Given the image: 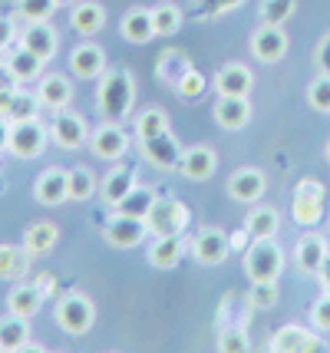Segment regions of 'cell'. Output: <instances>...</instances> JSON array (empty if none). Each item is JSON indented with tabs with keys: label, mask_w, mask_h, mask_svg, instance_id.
Here are the masks:
<instances>
[{
	"label": "cell",
	"mask_w": 330,
	"mask_h": 353,
	"mask_svg": "<svg viewBox=\"0 0 330 353\" xmlns=\"http://www.w3.org/2000/svg\"><path fill=\"white\" fill-rule=\"evenodd\" d=\"M158 192L156 188H149V185H136L132 192H129L126 199L116 205V215H129V218H149V212H152V205H156Z\"/></svg>",
	"instance_id": "32"
},
{
	"label": "cell",
	"mask_w": 330,
	"mask_h": 353,
	"mask_svg": "<svg viewBox=\"0 0 330 353\" xmlns=\"http://www.w3.org/2000/svg\"><path fill=\"white\" fill-rule=\"evenodd\" d=\"M284 271V251L274 238L251 241L245 251V274L248 281H278Z\"/></svg>",
	"instance_id": "3"
},
{
	"label": "cell",
	"mask_w": 330,
	"mask_h": 353,
	"mask_svg": "<svg viewBox=\"0 0 330 353\" xmlns=\"http://www.w3.org/2000/svg\"><path fill=\"white\" fill-rule=\"evenodd\" d=\"M56 241H60V228H56L53 221H33L30 228L23 231V248H27L30 258L50 254V251L56 248Z\"/></svg>",
	"instance_id": "30"
},
{
	"label": "cell",
	"mask_w": 330,
	"mask_h": 353,
	"mask_svg": "<svg viewBox=\"0 0 330 353\" xmlns=\"http://www.w3.org/2000/svg\"><path fill=\"white\" fill-rule=\"evenodd\" d=\"M119 33H123V40L129 43H149L152 37H156V27H152V10H145V7H132L123 20H119Z\"/></svg>",
	"instance_id": "26"
},
{
	"label": "cell",
	"mask_w": 330,
	"mask_h": 353,
	"mask_svg": "<svg viewBox=\"0 0 330 353\" xmlns=\"http://www.w3.org/2000/svg\"><path fill=\"white\" fill-rule=\"evenodd\" d=\"M182 20H185V14H182L175 3H158V7H152L156 37H175V33L182 30Z\"/></svg>",
	"instance_id": "34"
},
{
	"label": "cell",
	"mask_w": 330,
	"mask_h": 353,
	"mask_svg": "<svg viewBox=\"0 0 330 353\" xmlns=\"http://www.w3.org/2000/svg\"><path fill=\"white\" fill-rule=\"evenodd\" d=\"M185 254V238L182 234H169V238H156L149 245V264L158 268V271H169V268H178Z\"/></svg>",
	"instance_id": "29"
},
{
	"label": "cell",
	"mask_w": 330,
	"mask_h": 353,
	"mask_svg": "<svg viewBox=\"0 0 330 353\" xmlns=\"http://www.w3.org/2000/svg\"><path fill=\"white\" fill-rule=\"evenodd\" d=\"M245 231L251 234V241H265V238H278L281 231V215L271 205H254L248 218H245Z\"/></svg>",
	"instance_id": "27"
},
{
	"label": "cell",
	"mask_w": 330,
	"mask_h": 353,
	"mask_svg": "<svg viewBox=\"0 0 330 353\" xmlns=\"http://www.w3.org/2000/svg\"><path fill=\"white\" fill-rule=\"evenodd\" d=\"M327 162H330V142H327Z\"/></svg>",
	"instance_id": "53"
},
{
	"label": "cell",
	"mask_w": 330,
	"mask_h": 353,
	"mask_svg": "<svg viewBox=\"0 0 330 353\" xmlns=\"http://www.w3.org/2000/svg\"><path fill=\"white\" fill-rule=\"evenodd\" d=\"M37 96H40V106L50 109V112H60L73 103V83L63 73H47L40 77V86H37Z\"/></svg>",
	"instance_id": "20"
},
{
	"label": "cell",
	"mask_w": 330,
	"mask_h": 353,
	"mask_svg": "<svg viewBox=\"0 0 330 353\" xmlns=\"http://www.w3.org/2000/svg\"><path fill=\"white\" fill-rule=\"evenodd\" d=\"M251 347L248 327H221L218 334V350L221 353H245Z\"/></svg>",
	"instance_id": "41"
},
{
	"label": "cell",
	"mask_w": 330,
	"mask_h": 353,
	"mask_svg": "<svg viewBox=\"0 0 330 353\" xmlns=\"http://www.w3.org/2000/svg\"><path fill=\"white\" fill-rule=\"evenodd\" d=\"M90 149L96 159H106V162H119L129 152V132L119 123L106 119L103 125H96L90 132Z\"/></svg>",
	"instance_id": "11"
},
{
	"label": "cell",
	"mask_w": 330,
	"mask_h": 353,
	"mask_svg": "<svg viewBox=\"0 0 330 353\" xmlns=\"http://www.w3.org/2000/svg\"><path fill=\"white\" fill-rule=\"evenodd\" d=\"M267 188V179L261 169H251V165H245V169H238L231 179H228V195L238 201V205H258L261 195H265Z\"/></svg>",
	"instance_id": "14"
},
{
	"label": "cell",
	"mask_w": 330,
	"mask_h": 353,
	"mask_svg": "<svg viewBox=\"0 0 330 353\" xmlns=\"http://www.w3.org/2000/svg\"><path fill=\"white\" fill-rule=\"evenodd\" d=\"M7 142H10V123H7V119L0 116V152L7 149Z\"/></svg>",
	"instance_id": "50"
},
{
	"label": "cell",
	"mask_w": 330,
	"mask_h": 353,
	"mask_svg": "<svg viewBox=\"0 0 330 353\" xmlns=\"http://www.w3.org/2000/svg\"><path fill=\"white\" fill-rule=\"evenodd\" d=\"M53 3H56V7H66V3H73V0H53Z\"/></svg>",
	"instance_id": "52"
},
{
	"label": "cell",
	"mask_w": 330,
	"mask_h": 353,
	"mask_svg": "<svg viewBox=\"0 0 330 353\" xmlns=\"http://www.w3.org/2000/svg\"><path fill=\"white\" fill-rule=\"evenodd\" d=\"M56 323L70 337H83V334L93 330V323H96V304L79 291L63 294L60 304H56Z\"/></svg>",
	"instance_id": "2"
},
{
	"label": "cell",
	"mask_w": 330,
	"mask_h": 353,
	"mask_svg": "<svg viewBox=\"0 0 330 353\" xmlns=\"http://www.w3.org/2000/svg\"><path fill=\"white\" fill-rule=\"evenodd\" d=\"M14 37H17L14 20L10 17H0V50H7V46L14 43Z\"/></svg>",
	"instance_id": "47"
},
{
	"label": "cell",
	"mask_w": 330,
	"mask_h": 353,
	"mask_svg": "<svg viewBox=\"0 0 330 353\" xmlns=\"http://www.w3.org/2000/svg\"><path fill=\"white\" fill-rule=\"evenodd\" d=\"M30 271V254L23 245H0V281H20Z\"/></svg>",
	"instance_id": "33"
},
{
	"label": "cell",
	"mask_w": 330,
	"mask_h": 353,
	"mask_svg": "<svg viewBox=\"0 0 330 353\" xmlns=\"http://www.w3.org/2000/svg\"><path fill=\"white\" fill-rule=\"evenodd\" d=\"M145 225H149V234H156V238L182 234L189 228V205L182 199H175V195H165V199L158 195L149 218H145Z\"/></svg>",
	"instance_id": "4"
},
{
	"label": "cell",
	"mask_w": 330,
	"mask_h": 353,
	"mask_svg": "<svg viewBox=\"0 0 330 353\" xmlns=\"http://www.w3.org/2000/svg\"><path fill=\"white\" fill-rule=\"evenodd\" d=\"M106 245L110 248H119V251H126V248H136L139 241H145V234H149V225L142 221V218H129V215H112V221L106 225Z\"/></svg>",
	"instance_id": "15"
},
{
	"label": "cell",
	"mask_w": 330,
	"mask_h": 353,
	"mask_svg": "<svg viewBox=\"0 0 330 353\" xmlns=\"http://www.w3.org/2000/svg\"><path fill=\"white\" fill-rule=\"evenodd\" d=\"M0 155H3V152H0Z\"/></svg>",
	"instance_id": "54"
},
{
	"label": "cell",
	"mask_w": 330,
	"mask_h": 353,
	"mask_svg": "<svg viewBox=\"0 0 330 353\" xmlns=\"http://www.w3.org/2000/svg\"><path fill=\"white\" fill-rule=\"evenodd\" d=\"M317 277H320V288H324V294H330V254H327V261L320 264Z\"/></svg>",
	"instance_id": "49"
},
{
	"label": "cell",
	"mask_w": 330,
	"mask_h": 353,
	"mask_svg": "<svg viewBox=\"0 0 330 353\" xmlns=\"http://www.w3.org/2000/svg\"><path fill=\"white\" fill-rule=\"evenodd\" d=\"M14 96H17V83H7V86H0V116L7 119V112L14 106Z\"/></svg>",
	"instance_id": "48"
},
{
	"label": "cell",
	"mask_w": 330,
	"mask_h": 353,
	"mask_svg": "<svg viewBox=\"0 0 330 353\" xmlns=\"http://www.w3.org/2000/svg\"><path fill=\"white\" fill-rule=\"evenodd\" d=\"M189 70H192V63L185 60V53H178V50H169V53L158 57V79H165L172 90H175V83L185 77Z\"/></svg>",
	"instance_id": "36"
},
{
	"label": "cell",
	"mask_w": 330,
	"mask_h": 353,
	"mask_svg": "<svg viewBox=\"0 0 330 353\" xmlns=\"http://www.w3.org/2000/svg\"><path fill=\"white\" fill-rule=\"evenodd\" d=\"M245 301L251 310H271L278 304V281H251V291Z\"/></svg>",
	"instance_id": "39"
},
{
	"label": "cell",
	"mask_w": 330,
	"mask_h": 353,
	"mask_svg": "<svg viewBox=\"0 0 330 353\" xmlns=\"http://www.w3.org/2000/svg\"><path fill=\"white\" fill-rule=\"evenodd\" d=\"M96 175L93 169H86V165H76V169H70V201H90L96 195Z\"/></svg>",
	"instance_id": "37"
},
{
	"label": "cell",
	"mask_w": 330,
	"mask_h": 353,
	"mask_svg": "<svg viewBox=\"0 0 330 353\" xmlns=\"http://www.w3.org/2000/svg\"><path fill=\"white\" fill-rule=\"evenodd\" d=\"M307 103L317 112H330V73H320V77L307 86Z\"/></svg>",
	"instance_id": "43"
},
{
	"label": "cell",
	"mask_w": 330,
	"mask_h": 353,
	"mask_svg": "<svg viewBox=\"0 0 330 353\" xmlns=\"http://www.w3.org/2000/svg\"><path fill=\"white\" fill-rule=\"evenodd\" d=\"M231 254V234H225L218 228H202L192 238V258L202 268H218L228 261Z\"/></svg>",
	"instance_id": "9"
},
{
	"label": "cell",
	"mask_w": 330,
	"mask_h": 353,
	"mask_svg": "<svg viewBox=\"0 0 330 353\" xmlns=\"http://www.w3.org/2000/svg\"><path fill=\"white\" fill-rule=\"evenodd\" d=\"M327 241H324V234H314V231H307L304 238L298 241L294 248V261H298L300 274H317L320 271V264L327 261Z\"/></svg>",
	"instance_id": "22"
},
{
	"label": "cell",
	"mask_w": 330,
	"mask_h": 353,
	"mask_svg": "<svg viewBox=\"0 0 330 353\" xmlns=\"http://www.w3.org/2000/svg\"><path fill=\"white\" fill-rule=\"evenodd\" d=\"M212 116L225 132H238L251 123V99L248 96H218L212 106Z\"/></svg>",
	"instance_id": "13"
},
{
	"label": "cell",
	"mask_w": 330,
	"mask_h": 353,
	"mask_svg": "<svg viewBox=\"0 0 330 353\" xmlns=\"http://www.w3.org/2000/svg\"><path fill=\"white\" fill-rule=\"evenodd\" d=\"M136 185H139V182H136V169H132V165L112 162V169L106 172V179H103V185H99V192H103V201L116 208V205L126 199Z\"/></svg>",
	"instance_id": "21"
},
{
	"label": "cell",
	"mask_w": 330,
	"mask_h": 353,
	"mask_svg": "<svg viewBox=\"0 0 330 353\" xmlns=\"http://www.w3.org/2000/svg\"><path fill=\"white\" fill-rule=\"evenodd\" d=\"M70 73L79 79H99L106 73V53H103V46L96 43H79L73 53H70Z\"/></svg>",
	"instance_id": "19"
},
{
	"label": "cell",
	"mask_w": 330,
	"mask_h": 353,
	"mask_svg": "<svg viewBox=\"0 0 330 353\" xmlns=\"http://www.w3.org/2000/svg\"><path fill=\"white\" fill-rule=\"evenodd\" d=\"M212 86L218 96H251L254 73L245 63H225L218 73L212 77Z\"/></svg>",
	"instance_id": "16"
},
{
	"label": "cell",
	"mask_w": 330,
	"mask_h": 353,
	"mask_svg": "<svg viewBox=\"0 0 330 353\" xmlns=\"http://www.w3.org/2000/svg\"><path fill=\"white\" fill-rule=\"evenodd\" d=\"M20 46H27L40 60H53L56 46H60V37H56V30L50 23H27V30L20 33Z\"/></svg>",
	"instance_id": "23"
},
{
	"label": "cell",
	"mask_w": 330,
	"mask_h": 353,
	"mask_svg": "<svg viewBox=\"0 0 330 353\" xmlns=\"http://www.w3.org/2000/svg\"><path fill=\"white\" fill-rule=\"evenodd\" d=\"M33 284H37V288H40V291H43V294H50V288H53V277H50V274H43V277H40V281H33Z\"/></svg>",
	"instance_id": "51"
},
{
	"label": "cell",
	"mask_w": 330,
	"mask_h": 353,
	"mask_svg": "<svg viewBox=\"0 0 330 353\" xmlns=\"http://www.w3.org/2000/svg\"><path fill=\"white\" fill-rule=\"evenodd\" d=\"M218 169V152L212 149V145H192L182 152V165L178 172L189 179V182H205V179H212Z\"/></svg>",
	"instance_id": "18"
},
{
	"label": "cell",
	"mask_w": 330,
	"mask_h": 353,
	"mask_svg": "<svg viewBox=\"0 0 330 353\" xmlns=\"http://www.w3.org/2000/svg\"><path fill=\"white\" fill-rule=\"evenodd\" d=\"M103 23H106V10H103V3H96V0H83V3H76V7L70 10V27H73L79 37H96V33L103 30Z\"/></svg>",
	"instance_id": "28"
},
{
	"label": "cell",
	"mask_w": 330,
	"mask_h": 353,
	"mask_svg": "<svg viewBox=\"0 0 330 353\" xmlns=\"http://www.w3.org/2000/svg\"><path fill=\"white\" fill-rule=\"evenodd\" d=\"M33 195H37L40 205H47V208H56V205L70 201V172L47 169L37 179V185H33Z\"/></svg>",
	"instance_id": "17"
},
{
	"label": "cell",
	"mask_w": 330,
	"mask_h": 353,
	"mask_svg": "<svg viewBox=\"0 0 330 353\" xmlns=\"http://www.w3.org/2000/svg\"><path fill=\"white\" fill-rule=\"evenodd\" d=\"M311 327L317 334H330V294H320L311 307Z\"/></svg>",
	"instance_id": "45"
},
{
	"label": "cell",
	"mask_w": 330,
	"mask_h": 353,
	"mask_svg": "<svg viewBox=\"0 0 330 353\" xmlns=\"http://www.w3.org/2000/svg\"><path fill=\"white\" fill-rule=\"evenodd\" d=\"M90 125L86 119L79 116V112H70V109H60V112H53V123H50V139L66 149V152H76L83 149L86 142H90Z\"/></svg>",
	"instance_id": "7"
},
{
	"label": "cell",
	"mask_w": 330,
	"mask_h": 353,
	"mask_svg": "<svg viewBox=\"0 0 330 353\" xmlns=\"http://www.w3.org/2000/svg\"><path fill=\"white\" fill-rule=\"evenodd\" d=\"M241 0H202V10L208 17H215V14H228V10H235Z\"/></svg>",
	"instance_id": "46"
},
{
	"label": "cell",
	"mask_w": 330,
	"mask_h": 353,
	"mask_svg": "<svg viewBox=\"0 0 330 353\" xmlns=\"http://www.w3.org/2000/svg\"><path fill=\"white\" fill-rule=\"evenodd\" d=\"M298 10V0H261V23H278L284 27Z\"/></svg>",
	"instance_id": "40"
},
{
	"label": "cell",
	"mask_w": 330,
	"mask_h": 353,
	"mask_svg": "<svg viewBox=\"0 0 330 353\" xmlns=\"http://www.w3.org/2000/svg\"><path fill=\"white\" fill-rule=\"evenodd\" d=\"M139 145H142V159H145V162H152L156 169L172 172V169L182 165V149H178L175 136H169V129H165V132H158V136L139 139Z\"/></svg>",
	"instance_id": "12"
},
{
	"label": "cell",
	"mask_w": 330,
	"mask_h": 353,
	"mask_svg": "<svg viewBox=\"0 0 330 353\" xmlns=\"http://www.w3.org/2000/svg\"><path fill=\"white\" fill-rule=\"evenodd\" d=\"M27 347H30V321L7 310V317H0V350L17 353L27 350Z\"/></svg>",
	"instance_id": "25"
},
{
	"label": "cell",
	"mask_w": 330,
	"mask_h": 353,
	"mask_svg": "<svg viewBox=\"0 0 330 353\" xmlns=\"http://www.w3.org/2000/svg\"><path fill=\"white\" fill-rule=\"evenodd\" d=\"M136 99V83L129 77V70H106L99 77V90H96V106L103 112V119L123 123L132 109Z\"/></svg>",
	"instance_id": "1"
},
{
	"label": "cell",
	"mask_w": 330,
	"mask_h": 353,
	"mask_svg": "<svg viewBox=\"0 0 330 353\" xmlns=\"http://www.w3.org/2000/svg\"><path fill=\"white\" fill-rule=\"evenodd\" d=\"M17 10L27 23H47L56 10V3L53 0H17Z\"/></svg>",
	"instance_id": "42"
},
{
	"label": "cell",
	"mask_w": 330,
	"mask_h": 353,
	"mask_svg": "<svg viewBox=\"0 0 330 353\" xmlns=\"http://www.w3.org/2000/svg\"><path fill=\"white\" fill-rule=\"evenodd\" d=\"M287 46H291V37L284 33V27L278 23H261L258 30L251 33V57L258 63H281L287 57Z\"/></svg>",
	"instance_id": "10"
},
{
	"label": "cell",
	"mask_w": 330,
	"mask_h": 353,
	"mask_svg": "<svg viewBox=\"0 0 330 353\" xmlns=\"http://www.w3.org/2000/svg\"><path fill=\"white\" fill-rule=\"evenodd\" d=\"M324 201H327V192L317 179H304L294 188V199H291V218L298 221L300 228H314L324 221Z\"/></svg>",
	"instance_id": "5"
},
{
	"label": "cell",
	"mask_w": 330,
	"mask_h": 353,
	"mask_svg": "<svg viewBox=\"0 0 330 353\" xmlns=\"http://www.w3.org/2000/svg\"><path fill=\"white\" fill-rule=\"evenodd\" d=\"M205 90H208V79H205L202 73L195 70V66H192L189 73H185V77L175 83V92H178L182 99H198V96H202Z\"/></svg>",
	"instance_id": "44"
},
{
	"label": "cell",
	"mask_w": 330,
	"mask_h": 353,
	"mask_svg": "<svg viewBox=\"0 0 330 353\" xmlns=\"http://www.w3.org/2000/svg\"><path fill=\"white\" fill-rule=\"evenodd\" d=\"M50 142V125H40V119H27V123H10V142L7 152L17 159H37L43 155Z\"/></svg>",
	"instance_id": "6"
},
{
	"label": "cell",
	"mask_w": 330,
	"mask_h": 353,
	"mask_svg": "<svg viewBox=\"0 0 330 353\" xmlns=\"http://www.w3.org/2000/svg\"><path fill=\"white\" fill-rule=\"evenodd\" d=\"M43 63L47 60H40L27 46H20V50H14V53L7 57V70H10V77H14L17 83H33V79L43 77Z\"/></svg>",
	"instance_id": "31"
},
{
	"label": "cell",
	"mask_w": 330,
	"mask_h": 353,
	"mask_svg": "<svg viewBox=\"0 0 330 353\" xmlns=\"http://www.w3.org/2000/svg\"><path fill=\"white\" fill-rule=\"evenodd\" d=\"M267 350L271 353H311V350H324V334L298 327V323H284L281 330H274V337L267 340Z\"/></svg>",
	"instance_id": "8"
},
{
	"label": "cell",
	"mask_w": 330,
	"mask_h": 353,
	"mask_svg": "<svg viewBox=\"0 0 330 353\" xmlns=\"http://www.w3.org/2000/svg\"><path fill=\"white\" fill-rule=\"evenodd\" d=\"M40 116V96L27 90H17L14 106L7 112V123H27V119H37Z\"/></svg>",
	"instance_id": "38"
},
{
	"label": "cell",
	"mask_w": 330,
	"mask_h": 353,
	"mask_svg": "<svg viewBox=\"0 0 330 353\" xmlns=\"http://www.w3.org/2000/svg\"><path fill=\"white\" fill-rule=\"evenodd\" d=\"M43 297L47 294L40 291L37 284H17L14 291L7 294V310L10 314H17V317H27V321H33L37 314H40V307H43Z\"/></svg>",
	"instance_id": "24"
},
{
	"label": "cell",
	"mask_w": 330,
	"mask_h": 353,
	"mask_svg": "<svg viewBox=\"0 0 330 353\" xmlns=\"http://www.w3.org/2000/svg\"><path fill=\"white\" fill-rule=\"evenodd\" d=\"M132 129H136V136L139 139L158 136V132H165V129H169V112H165V109H158V106L142 109L139 116H136V123H132Z\"/></svg>",
	"instance_id": "35"
}]
</instances>
